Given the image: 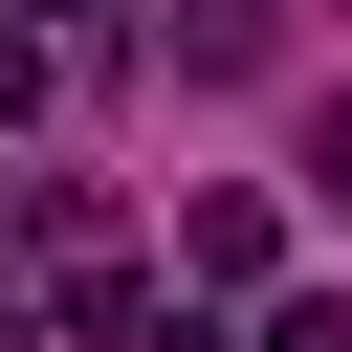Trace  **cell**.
Instances as JSON below:
<instances>
[{"label":"cell","instance_id":"cell-3","mask_svg":"<svg viewBox=\"0 0 352 352\" xmlns=\"http://www.w3.org/2000/svg\"><path fill=\"white\" fill-rule=\"evenodd\" d=\"M308 176H330V198H352V88H330V110H308Z\"/></svg>","mask_w":352,"mask_h":352},{"label":"cell","instance_id":"cell-2","mask_svg":"<svg viewBox=\"0 0 352 352\" xmlns=\"http://www.w3.org/2000/svg\"><path fill=\"white\" fill-rule=\"evenodd\" d=\"M264 352H352V286H286V308H264Z\"/></svg>","mask_w":352,"mask_h":352},{"label":"cell","instance_id":"cell-1","mask_svg":"<svg viewBox=\"0 0 352 352\" xmlns=\"http://www.w3.org/2000/svg\"><path fill=\"white\" fill-rule=\"evenodd\" d=\"M264 264H286V220H264L242 176H220V198H176V286H264Z\"/></svg>","mask_w":352,"mask_h":352}]
</instances>
